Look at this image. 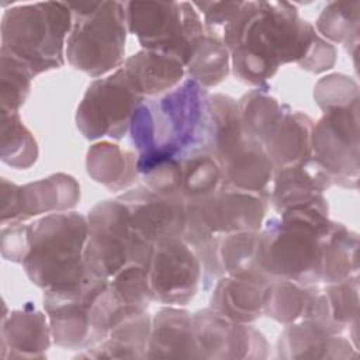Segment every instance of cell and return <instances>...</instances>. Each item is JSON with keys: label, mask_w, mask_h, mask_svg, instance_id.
Wrapping results in <instances>:
<instances>
[{"label": "cell", "mask_w": 360, "mask_h": 360, "mask_svg": "<svg viewBox=\"0 0 360 360\" xmlns=\"http://www.w3.org/2000/svg\"><path fill=\"white\" fill-rule=\"evenodd\" d=\"M316 34L294 4L259 0L242 1L221 37L235 76L262 87L280 66L300 65Z\"/></svg>", "instance_id": "6da1fadb"}, {"label": "cell", "mask_w": 360, "mask_h": 360, "mask_svg": "<svg viewBox=\"0 0 360 360\" xmlns=\"http://www.w3.org/2000/svg\"><path fill=\"white\" fill-rule=\"evenodd\" d=\"M208 96L207 89L187 77L170 91L145 98L136 107L128 132L136 149L139 174L158 163L205 152Z\"/></svg>", "instance_id": "7a4b0ae2"}, {"label": "cell", "mask_w": 360, "mask_h": 360, "mask_svg": "<svg viewBox=\"0 0 360 360\" xmlns=\"http://www.w3.org/2000/svg\"><path fill=\"white\" fill-rule=\"evenodd\" d=\"M328 204L294 207L260 229L259 263L270 278L321 284L322 240L330 228Z\"/></svg>", "instance_id": "3957f363"}, {"label": "cell", "mask_w": 360, "mask_h": 360, "mask_svg": "<svg viewBox=\"0 0 360 360\" xmlns=\"http://www.w3.org/2000/svg\"><path fill=\"white\" fill-rule=\"evenodd\" d=\"M27 277L42 288L63 290L80 283L86 273L87 218L76 211L46 214L28 224Z\"/></svg>", "instance_id": "277c9868"}, {"label": "cell", "mask_w": 360, "mask_h": 360, "mask_svg": "<svg viewBox=\"0 0 360 360\" xmlns=\"http://www.w3.org/2000/svg\"><path fill=\"white\" fill-rule=\"evenodd\" d=\"M73 14L68 1H35L4 10L0 24L3 52L35 76L65 65Z\"/></svg>", "instance_id": "5b68a950"}, {"label": "cell", "mask_w": 360, "mask_h": 360, "mask_svg": "<svg viewBox=\"0 0 360 360\" xmlns=\"http://www.w3.org/2000/svg\"><path fill=\"white\" fill-rule=\"evenodd\" d=\"M73 24L66 39L70 66L90 77H103L125 60V1H68Z\"/></svg>", "instance_id": "8992f818"}, {"label": "cell", "mask_w": 360, "mask_h": 360, "mask_svg": "<svg viewBox=\"0 0 360 360\" xmlns=\"http://www.w3.org/2000/svg\"><path fill=\"white\" fill-rule=\"evenodd\" d=\"M269 205L270 193L221 184L210 195L186 201V225L181 238L197 249L226 233L260 231Z\"/></svg>", "instance_id": "52a82bcc"}, {"label": "cell", "mask_w": 360, "mask_h": 360, "mask_svg": "<svg viewBox=\"0 0 360 360\" xmlns=\"http://www.w3.org/2000/svg\"><path fill=\"white\" fill-rule=\"evenodd\" d=\"M125 14L128 32L142 49L163 53L183 66L207 30L191 1H125Z\"/></svg>", "instance_id": "ba28073f"}, {"label": "cell", "mask_w": 360, "mask_h": 360, "mask_svg": "<svg viewBox=\"0 0 360 360\" xmlns=\"http://www.w3.org/2000/svg\"><path fill=\"white\" fill-rule=\"evenodd\" d=\"M86 218V267L91 274L110 280L129 264L146 267L153 245L132 229L121 200L97 202Z\"/></svg>", "instance_id": "9c48e42d"}, {"label": "cell", "mask_w": 360, "mask_h": 360, "mask_svg": "<svg viewBox=\"0 0 360 360\" xmlns=\"http://www.w3.org/2000/svg\"><path fill=\"white\" fill-rule=\"evenodd\" d=\"M145 98L128 83L121 69L93 80L76 110V127L86 139H121Z\"/></svg>", "instance_id": "30bf717a"}, {"label": "cell", "mask_w": 360, "mask_h": 360, "mask_svg": "<svg viewBox=\"0 0 360 360\" xmlns=\"http://www.w3.org/2000/svg\"><path fill=\"white\" fill-rule=\"evenodd\" d=\"M312 156L326 169L332 183L357 188L359 103L328 110L314 122Z\"/></svg>", "instance_id": "8fae6325"}, {"label": "cell", "mask_w": 360, "mask_h": 360, "mask_svg": "<svg viewBox=\"0 0 360 360\" xmlns=\"http://www.w3.org/2000/svg\"><path fill=\"white\" fill-rule=\"evenodd\" d=\"M153 300L170 307H184L197 294L202 278L200 259L180 236L153 243L146 264Z\"/></svg>", "instance_id": "7c38bea8"}, {"label": "cell", "mask_w": 360, "mask_h": 360, "mask_svg": "<svg viewBox=\"0 0 360 360\" xmlns=\"http://www.w3.org/2000/svg\"><path fill=\"white\" fill-rule=\"evenodd\" d=\"M107 283V278L97 277L87 270L84 278L76 285L44 291V308L56 346L82 350L91 347L90 311Z\"/></svg>", "instance_id": "4fadbf2b"}, {"label": "cell", "mask_w": 360, "mask_h": 360, "mask_svg": "<svg viewBox=\"0 0 360 360\" xmlns=\"http://www.w3.org/2000/svg\"><path fill=\"white\" fill-rule=\"evenodd\" d=\"M79 198V183L65 173L52 174L25 186H17L1 177V225L25 222L41 214L70 211Z\"/></svg>", "instance_id": "5bb4252c"}, {"label": "cell", "mask_w": 360, "mask_h": 360, "mask_svg": "<svg viewBox=\"0 0 360 360\" xmlns=\"http://www.w3.org/2000/svg\"><path fill=\"white\" fill-rule=\"evenodd\" d=\"M198 357L202 359H264L269 345L250 323L233 322L211 308L193 315Z\"/></svg>", "instance_id": "9a60e30c"}, {"label": "cell", "mask_w": 360, "mask_h": 360, "mask_svg": "<svg viewBox=\"0 0 360 360\" xmlns=\"http://www.w3.org/2000/svg\"><path fill=\"white\" fill-rule=\"evenodd\" d=\"M128 210L132 229L150 242L176 238L186 225V200L136 186L117 197Z\"/></svg>", "instance_id": "2e32d148"}, {"label": "cell", "mask_w": 360, "mask_h": 360, "mask_svg": "<svg viewBox=\"0 0 360 360\" xmlns=\"http://www.w3.org/2000/svg\"><path fill=\"white\" fill-rule=\"evenodd\" d=\"M271 183L270 204L278 214L294 207L326 204L323 191L333 184L326 169L314 156L276 169Z\"/></svg>", "instance_id": "e0dca14e"}, {"label": "cell", "mask_w": 360, "mask_h": 360, "mask_svg": "<svg viewBox=\"0 0 360 360\" xmlns=\"http://www.w3.org/2000/svg\"><path fill=\"white\" fill-rule=\"evenodd\" d=\"M0 357L35 359L44 357L51 346V325L48 315L31 305L3 314Z\"/></svg>", "instance_id": "ac0fdd59"}, {"label": "cell", "mask_w": 360, "mask_h": 360, "mask_svg": "<svg viewBox=\"0 0 360 360\" xmlns=\"http://www.w3.org/2000/svg\"><path fill=\"white\" fill-rule=\"evenodd\" d=\"M222 170V184L249 191L270 193L274 166L263 145L245 136L217 158Z\"/></svg>", "instance_id": "d6986e66"}, {"label": "cell", "mask_w": 360, "mask_h": 360, "mask_svg": "<svg viewBox=\"0 0 360 360\" xmlns=\"http://www.w3.org/2000/svg\"><path fill=\"white\" fill-rule=\"evenodd\" d=\"M312 128L314 121L307 114L283 104L276 124L262 142L274 170L312 156Z\"/></svg>", "instance_id": "ffe728a7"}, {"label": "cell", "mask_w": 360, "mask_h": 360, "mask_svg": "<svg viewBox=\"0 0 360 360\" xmlns=\"http://www.w3.org/2000/svg\"><path fill=\"white\" fill-rule=\"evenodd\" d=\"M357 315L359 276H353L339 283L325 284L323 288L316 285L304 319L315 322L329 333H340L357 322Z\"/></svg>", "instance_id": "44dd1931"}, {"label": "cell", "mask_w": 360, "mask_h": 360, "mask_svg": "<svg viewBox=\"0 0 360 360\" xmlns=\"http://www.w3.org/2000/svg\"><path fill=\"white\" fill-rule=\"evenodd\" d=\"M120 69L132 89L143 98L165 94L186 77V69L179 60L146 49L125 58Z\"/></svg>", "instance_id": "7402d4cb"}, {"label": "cell", "mask_w": 360, "mask_h": 360, "mask_svg": "<svg viewBox=\"0 0 360 360\" xmlns=\"http://www.w3.org/2000/svg\"><path fill=\"white\" fill-rule=\"evenodd\" d=\"M350 342L339 333H329L309 319L285 325L277 342L283 359H347L354 356Z\"/></svg>", "instance_id": "603a6c76"}, {"label": "cell", "mask_w": 360, "mask_h": 360, "mask_svg": "<svg viewBox=\"0 0 360 360\" xmlns=\"http://www.w3.org/2000/svg\"><path fill=\"white\" fill-rule=\"evenodd\" d=\"M146 357H198L193 315L166 305L152 316Z\"/></svg>", "instance_id": "cb8c5ba5"}, {"label": "cell", "mask_w": 360, "mask_h": 360, "mask_svg": "<svg viewBox=\"0 0 360 360\" xmlns=\"http://www.w3.org/2000/svg\"><path fill=\"white\" fill-rule=\"evenodd\" d=\"M269 283L225 274L215 281L210 308L239 323H252L263 315V295Z\"/></svg>", "instance_id": "d4e9b609"}, {"label": "cell", "mask_w": 360, "mask_h": 360, "mask_svg": "<svg viewBox=\"0 0 360 360\" xmlns=\"http://www.w3.org/2000/svg\"><path fill=\"white\" fill-rule=\"evenodd\" d=\"M138 155L110 141L94 143L87 150L89 176L111 191H125L139 179Z\"/></svg>", "instance_id": "484cf974"}, {"label": "cell", "mask_w": 360, "mask_h": 360, "mask_svg": "<svg viewBox=\"0 0 360 360\" xmlns=\"http://www.w3.org/2000/svg\"><path fill=\"white\" fill-rule=\"evenodd\" d=\"M152 316L148 311L127 315L117 322L108 336L98 345L86 349L82 356L100 359H143L148 353Z\"/></svg>", "instance_id": "4316f807"}, {"label": "cell", "mask_w": 360, "mask_h": 360, "mask_svg": "<svg viewBox=\"0 0 360 360\" xmlns=\"http://www.w3.org/2000/svg\"><path fill=\"white\" fill-rule=\"evenodd\" d=\"M357 233L332 221L322 240L321 284H333L357 276Z\"/></svg>", "instance_id": "83f0119b"}, {"label": "cell", "mask_w": 360, "mask_h": 360, "mask_svg": "<svg viewBox=\"0 0 360 360\" xmlns=\"http://www.w3.org/2000/svg\"><path fill=\"white\" fill-rule=\"evenodd\" d=\"M260 231H245L226 233L219 238L218 257L225 274L256 278L270 283V278L259 263Z\"/></svg>", "instance_id": "f1b7e54d"}, {"label": "cell", "mask_w": 360, "mask_h": 360, "mask_svg": "<svg viewBox=\"0 0 360 360\" xmlns=\"http://www.w3.org/2000/svg\"><path fill=\"white\" fill-rule=\"evenodd\" d=\"M186 76L204 89L219 84L229 73L231 55L222 38L210 30L194 45L186 63Z\"/></svg>", "instance_id": "f546056e"}, {"label": "cell", "mask_w": 360, "mask_h": 360, "mask_svg": "<svg viewBox=\"0 0 360 360\" xmlns=\"http://www.w3.org/2000/svg\"><path fill=\"white\" fill-rule=\"evenodd\" d=\"M315 287L316 285H302L290 280L273 278L264 288L263 314L283 325L302 321L307 315Z\"/></svg>", "instance_id": "4dcf8cb0"}, {"label": "cell", "mask_w": 360, "mask_h": 360, "mask_svg": "<svg viewBox=\"0 0 360 360\" xmlns=\"http://www.w3.org/2000/svg\"><path fill=\"white\" fill-rule=\"evenodd\" d=\"M179 195L186 201L210 195L221 187L222 170L218 160L211 153H193L179 159Z\"/></svg>", "instance_id": "1f68e13d"}, {"label": "cell", "mask_w": 360, "mask_h": 360, "mask_svg": "<svg viewBox=\"0 0 360 360\" xmlns=\"http://www.w3.org/2000/svg\"><path fill=\"white\" fill-rule=\"evenodd\" d=\"M1 160L14 169H28L38 159V145L18 112L1 110Z\"/></svg>", "instance_id": "d6a6232c"}, {"label": "cell", "mask_w": 360, "mask_h": 360, "mask_svg": "<svg viewBox=\"0 0 360 360\" xmlns=\"http://www.w3.org/2000/svg\"><path fill=\"white\" fill-rule=\"evenodd\" d=\"M238 107L246 136L262 143L276 124L283 104L257 87L243 94L238 100Z\"/></svg>", "instance_id": "836d02e7"}, {"label": "cell", "mask_w": 360, "mask_h": 360, "mask_svg": "<svg viewBox=\"0 0 360 360\" xmlns=\"http://www.w3.org/2000/svg\"><path fill=\"white\" fill-rule=\"evenodd\" d=\"M359 0L332 1L318 17L316 30L329 41L354 46L359 41Z\"/></svg>", "instance_id": "e575fe53"}, {"label": "cell", "mask_w": 360, "mask_h": 360, "mask_svg": "<svg viewBox=\"0 0 360 360\" xmlns=\"http://www.w3.org/2000/svg\"><path fill=\"white\" fill-rule=\"evenodd\" d=\"M108 288L120 305L132 309L148 311L153 294L148 281L146 267L129 264L108 280Z\"/></svg>", "instance_id": "d590c367"}, {"label": "cell", "mask_w": 360, "mask_h": 360, "mask_svg": "<svg viewBox=\"0 0 360 360\" xmlns=\"http://www.w3.org/2000/svg\"><path fill=\"white\" fill-rule=\"evenodd\" d=\"M1 75H0V101L1 110L18 112L25 103L34 75L18 59L7 52L0 51Z\"/></svg>", "instance_id": "8d00e7d4"}, {"label": "cell", "mask_w": 360, "mask_h": 360, "mask_svg": "<svg viewBox=\"0 0 360 360\" xmlns=\"http://www.w3.org/2000/svg\"><path fill=\"white\" fill-rule=\"evenodd\" d=\"M356 82L345 75H329L322 77L315 89L314 98L325 112L332 108L346 107L359 103V90Z\"/></svg>", "instance_id": "74e56055"}, {"label": "cell", "mask_w": 360, "mask_h": 360, "mask_svg": "<svg viewBox=\"0 0 360 360\" xmlns=\"http://www.w3.org/2000/svg\"><path fill=\"white\" fill-rule=\"evenodd\" d=\"M240 4L242 1H193L197 11L202 14L205 28L219 37L224 27L236 15Z\"/></svg>", "instance_id": "f35d334b"}, {"label": "cell", "mask_w": 360, "mask_h": 360, "mask_svg": "<svg viewBox=\"0 0 360 360\" xmlns=\"http://www.w3.org/2000/svg\"><path fill=\"white\" fill-rule=\"evenodd\" d=\"M28 224L17 222L1 225V256L14 263H22L28 253Z\"/></svg>", "instance_id": "ab89813d"}, {"label": "cell", "mask_w": 360, "mask_h": 360, "mask_svg": "<svg viewBox=\"0 0 360 360\" xmlns=\"http://www.w3.org/2000/svg\"><path fill=\"white\" fill-rule=\"evenodd\" d=\"M335 62H336L335 46L326 39H323L322 37H319V34H316L304 59L298 66L311 73H323L332 69Z\"/></svg>", "instance_id": "60d3db41"}]
</instances>
